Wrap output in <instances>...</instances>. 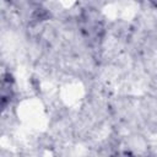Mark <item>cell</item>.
I'll list each match as a JSON object with an SVG mask.
<instances>
[{
	"instance_id": "obj_1",
	"label": "cell",
	"mask_w": 157,
	"mask_h": 157,
	"mask_svg": "<svg viewBox=\"0 0 157 157\" xmlns=\"http://www.w3.org/2000/svg\"><path fill=\"white\" fill-rule=\"evenodd\" d=\"M78 31L87 45L97 47L104 39L105 22L102 13L94 7L83 9L77 18Z\"/></svg>"
},
{
	"instance_id": "obj_2",
	"label": "cell",
	"mask_w": 157,
	"mask_h": 157,
	"mask_svg": "<svg viewBox=\"0 0 157 157\" xmlns=\"http://www.w3.org/2000/svg\"><path fill=\"white\" fill-rule=\"evenodd\" d=\"M15 94V81L10 72L2 74L1 80V107L2 109L6 108V105L11 102Z\"/></svg>"
}]
</instances>
